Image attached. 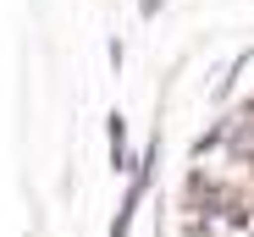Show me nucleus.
Listing matches in <instances>:
<instances>
[{
	"label": "nucleus",
	"mask_w": 254,
	"mask_h": 237,
	"mask_svg": "<svg viewBox=\"0 0 254 237\" xmlns=\"http://www.w3.org/2000/svg\"><path fill=\"white\" fill-rule=\"evenodd\" d=\"M155 11H160V0H144V17H155Z\"/></svg>",
	"instance_id": "nucleus-1"
}]
</instances>
